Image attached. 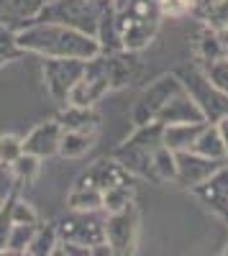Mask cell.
Segmentation results:
<instances>
[{"instance_id":"6da1fadb","label":"cell","mask_w":228,"mask_h":256,"mask_svg":"<svg viewBox=\"0 0 228 256\" xmlns=\"http://www.w3.org/2000/svg\"><path fill=\"white\" fill-rule=\"evenodd\" d=\"M18 49L24 54H36L41 59L46 56H70V59H92L100 54L98 38L52 20H31L16 31Z\"/></svg>"},{"instance_id":"7a4b0ae2","label":"cell","mask_w":228,"mask_h":256,"mask_svg":"<svg viewBox=\"0 0 228 256\" xmlns=\"http://www.w3.org/2000/svg\"><path fill=\"white\" fill-rule=\"evenodd\" d=\"M116 24L120 44L128 52L146 49L162 24V10L156 0H126V6L116 8Z\"/></svg>"},{"instance_id":"3957f363","label":"cell","mask_w":228,"mask_h":256,"mask_svg":"<svg viewBox=\"0 0 228 256\" xmlns=\"http://www.w3.org/2000/svg\"><path fill=\"white\" fill-rule=\"evenodd\" d=\"M162 123L152 120L146 126H136L134 134L123 141L116 152H113V159H118L128 172L138 180H152L154 182V152L162 146Z\"/></svg>"},{"instance_id":"277c9868","label":"cell","mask_w":228,"mask_h":256,"mask_svg":"<svg viewBox=\"0 0 228 256\" xmlns=\"http://www.w3.org/2000/svg\"><path fill=\"white\" fill-rule=\"evenodd\" d=\"M182 82L184 92L192 98V102L200 108L205 123H216L218 118L228 116V95L220 92L216 84L205 77L200 64H184L174 72Z\"/></svg>"},{"instance_id":"5b68a950","label":"cell","mask_w":228,"mask_h":256,"mask_svg":"<svg viewBox=\"0 0 228 256\" xmlns=\"http://www.w3.org/2000/svg\"><path fill=\"white\" fill-rule=\"evenodd\" d=\"M102 8L108 6H98L92 0H46L34 20H52V24H62L95 36Z\"/></svg>"},{"instance_id":"8992f818","label":"cell","mask_w":228,"mask_h":256,"mask_svg":"<svg viewBox=\"0 0 228 256\" xmlns=\"http://www.w3.org/2000/svg\"><path fill=\"white\" fill-rule=\"evenodd\" d=\"M108 92H113V88H110L106 54H98V56L85 62V72H82V77L72 84V90L67 95V102L80 105V108H95Z\"/></svg>"},{"instance_id":"52a82bcc","label":"cell","mask_w":228,"mask_h":256,"mask_svg":"<svg viewBox=\"0 0 228 256\" xmlns=\"http://www.w3.org/2000/svg\"><path fill=\"white\" fill-rule=\"evenodd\" d=\"M56 233H59V241L82 244L92 254L95 246L106 244V212L102 210H92V212L70 210V216L56 220Z\"/></svg>"},{"instance_id":"ba28073f","label":"cell","mask_w":228,"mask_h":256,"mask_svg":"<svg viewBox=\"0 0 228 256\" xmlns=\"http://www.w3.org/2000/svg\"><path fill=\"white\" fill-rule=\"evenodd\" d=\"M138 228H141V216H138L136 202L120 208L116 212H108L106 216V244L110 246L113 256L136 254Z\"/></svg>"},{"instance_id":"9c48e42d","label":"cell","mask_w":228,"mask_h":256,"mask_svg":"<svg viewBox=\"0 0 228 256\" xmlns=\"http://www.w3.org/2000/svg\"><path fill=\"white\" fill-rule=\"evenodd\" d=\"M182 88V82L174 72L159 74L154 82H149V88H144V92L138 95L134 110H131V123L136 126H146L152 120H156V113L167 105V100Z\"/></svg>"},{"instance_id":"30bf717a","label":"cell","mask_w":228,"mask_h":256,"mask_svg":"<svg viewBox=\"0 0 228 256\" xmlns=\"http://www.w3.org/2000/svg\"><path fill=\"white\" fill-rule=\"evenodd\" d=\"M85 72V59H70V56H46L41 64V77H44L46 92L54 102L64 105L72 84Z\"/></svg>"},{"instance_id":"8fae6325","label":"cell","mask_w":228,"mask_h":256,"mask_svg":"<svg viewBox=\"0 0 228 256\" xmlns=\"http://www.w3.org/2000/svg\"><path fill=\"white\" fill-rule=\"evenodd\" d=\"M128 182H136V177L123 166L118 159H100L95 162L85 174H80V180L74 182L77 187H95V190H108V187H116V184H128Z\"/></svg>"},{"instance_id":"7c38bea8","label":"cell","mask_w":228,"mask_h":256,"mask_svg":"<svg viewBox=\"0 0 228 256\" xmlns=\"http://www.w3.org/2000/svg\"><path fill=\"white\" fill-rule=\"evenodd\" d=\"M192 192H195V198L205 208H210L218 218L228 220V166L220 164L208 180L195 184Z\"/></svg>"},{"instance_id":"4fadbf2b","label":"cell","mask_w":228,"mask_h":256,"mask_svg":"<svg viewBox=\"0 0 228 256\" xmlns=\"http://www.w3.org/2000/svg\"><path fill=\"white\" fill-rule=\"evenodd\" d=\"M174 159H177V180L182 187H195L200 184L202 180H208L216 169L223 164L218 159H208L202 154H195V152H174Z\"/></svg>"},{"instance_id":"5bb4252c","label":"cell","mask_w":228,"mask_h":256,"mask_svg":"<svg viewBox=\"0 0 228 256\" xmlns=\"http://www.w3.org/2000/svg\"><path fill=\"white\" fill-rule=\"evenodd\" d=\"M59 138H62V126L56 118L52 120H44L34 126L31 131L24 136V152L38 156V159H49V156H56L59 152Z\"/></svg>"},{"instance_id":"9a60e30c","label":"cell","mask_w":228,"mask_h":256,"mask_svg":"<svg viewBox=\"0 0 228 256\" xmlns=\"http://www.w3.org/2000/svg\"><path fill=\"white\" fill-rule=\"evenodd\" d=\"M106 64H108V74H110V88H113V90L128 88V84L136 82V77L141 74L138 52L120 49V52L106 54Z\"/></svg>"},{"instance_id":"2e32d148","label":"cell","mask_w":228,"mask_h":256,"mask_svg":"<svg viewBox=\"0 0 228 256\" xmlns=\"http://www.w3.org/2000/svg\"><path fill=\"white\" fill-rule=\"evenodd\" d=\"M200 120H205V118H202L200 108L192 102V98L184 92V88H180L167 100V105L156 113V123H162V126H170V123H200Z\"/></svg>"},{"instance_id":"e0dca14e","label":"cell","mask_w":228,"mask_h":256,"mask_svg":"<svg viewBox=\"0 0 228 256\" xmlns=\"http://www.w3.org/2000/svg\"><path fill=\"white\" fill-rule=\"evenodd\" d=\"M190 44H192V54H195V64H208L223 56V34L213 31L210 26H205L202 20H198V26L190 36Z\"/></svg>"},{"instance_id":"ac0fdd59","label":"cell","mask_w":228,"mask_h":256,"mask_svg":"<svg viewBox=\"0 0 228 256\" xmlns=\"http://www.w3.org/2000/svg\"><path fill=\"white\" fill-rule=\"evenodd\" d=\"M46 0H0V24H8L16 31L31 24Z\"/></svg>"},{"instance_id":"d6986e66","label":"cell","mask_w":228,"mask_h":256,"mask_svg":"<svg viewBox=\"0 0 228 256\" xmlns=\"http://www.w3.org/2000/svg\"><path fill=\"white\" fill-rule=\"evenodd\" d=\"M64 131H98L100 126V113L95 108H80V105L64 102L54 116Z\"/></svg>"},{"instance_id":"ffe728a7","label":"cell","mask_w":228,"mask_h":256,"mask_svg":"<svg viewBox=\"0 0 228 256\" xmlns=\"http://www.w3.org/2000/svg\"><path fill=\"white\" fill-rule=\"evenodd\" d=\"M205 128V120L200 123H170L162 128V144L172 152H190L195 138Z\"/></svg>"},{"instance_id":"44dd1931","label":"cell","mask_w":228,"mask_h":256,"mask_svg":"<svg viewBox=\"0 0 228 256\" xmlns=\"http://www.w3.org/2000/svg\"><path fill=\"white\" fill-rule=\"evenodd\" d=\"M95 38L100 44V54H113L120 52V34H118V24H116V6L102 8L100 18H98V28H95Z\"/></svg>"},{"instance_id":"7402d4cb","label":"cell","mask_w":228,"mask_h":256,"mask_svg":"<svg viewBox=\"0 0 228 256\" xmlns=\"http://www.w3.org/2000/svg\"><path fill=\"white\" fill-rule=\"evenodd\" d=\"M95 138H98V131H64V128H62L56 154L64 156V159H80L95 146Z\"/></svg>"},{"instance_id":"603a6c76","label":"cell","mask_w":228,"mask_h":256,"mask_svg":"<svg viewBox=\"0 0 228 256\" xmlns=\"http://www.w3.org/2000/svg\"><path fill=\"white\" fill-rule=\"evenodd\" d=\"M59 244V233H56V220H38L34 236L26 246L28 256H54V248Z\"/></svg>"},{"instance_id":"cb8c5ba5","label":"cell","mask_w":228,"mask_h":256,"mask_svg":"<svg viewBox=\"0 0 228 256\" xmlns=\"http://www.w3.org/2000/svg\"><path fill=\"white\" fill-rule=\"evenodd\" d=\"M190 152L202 154V156H208V159H218V162L228 159V156H226V146H223V141H220V134H218L216 123H205V128L200 131V136L195 138V144H192Z\"/></svg>"},{"instance_id":"d4e9b609","label":"cell","mask_w":228,"mask_h":256,"mask_svg":"<svg viewBox=\"0 0 228 256\" xmlns=\"http://www.w3.org/2000/svg\"><path fill=\"white\" fill-rule=\"evenodd\" d=\"M10 177H13V184H18V187H28V184H34L36 182V177H38V172H41V159L38 156H34V154H28V152H24L13 164H10Z\"/></svg>"},{"instance_id":"484cf974","label":"cell","mask_w":228,"mask_h":256,"mask_svg":"<svg viewBox=\"0 0 228 256\" xmlns=\"http://www.w3.org/2000/svg\"><path fill=\"white\" fill-rule=\"evenodd\" d=\"M67 208L70 210H80V212H92V210H102V192L95 187H72L67 195Z\"/></svg>"},{"instance_id":"4316f807","label":"cell","mask_w":228,"mask_h":256,"mask_svg":"<svg viewBox=\"0 0 228 256\" xmlns=\"http://www.w3.org/2000/svg\"><path fill=\"white\" fill-rule=\"evenodd\" d=\"M154 182L162 184V182H174L177 180V159H174V152L167 146H159L156 152H154Z\"/></svg>"},{"instance_id":"83f0119b","label":"cell","mask_w":228,"mask_h":256,"mask_svg":"<svg viewBox=\"0 0 228 256\" xmlns=\"http://www.w3.org/2000/svg\"><path fill=\"white\" fill-rule=\"evenodd\" d=\"M134 198H136L134 182H128V184H116V187L102 190V212L108 216V212H116V210H120V208H126V205L136 202Z\"/></svg>"},{"instance_id":"f1b7e54d","label":"cell","mask_w":228,"mask_h":256,"mask_svg":"<svg viewBox=\"0 0 228 256\" xmlns=\"http://www.w3.org/2000/svg\"><path fill=\"white\" fill-rule=\"evenodd\" d=\"M38 223H13L10 233H8V244H6V254H26V246L34 236Z\"/></svg>"},{"instance_id":"f546056e","label":"cell","mask_w":228,"mask_h":256,"mask_svg":"<svg viewBox=\"0 0 228 256\" xmlns=\"http://www.w3.org/2000/svg\"><path fill=\"white\" fill-rule=\"evenodd\" d=\"M20 192L18 184H13L8 190V195L0 200V254H6V244H8V233H10V226H13V216H10V210H13V200L16 195Z\"/></svg>"},{"instance_id":"4dcf8cb0","label":"cell","mask_w":228,"mask_h":256,"mask_svg":"<svg viewBox=\"0 0 228 256\" xmlns=\"http://www.w3.org/2000/svg\"><path fill=\"white\" fill-rule=\"evenodd\" d=\"M24 154V138L16 134H3L0 136V169L8 172L10 164Z\"/></svg>"},{"instance_id":"1f68e13d","label":"cell","mask_w":228,"mask_h":256,"mask_svg":"<svg viewBox=\"0 0 228 256\" xmlns=\"http://www.w3.org/2000/svg\"><path fill=\"white\" fill-rule=\"evenodd\" d=\"M202 24L210 26L218 34H223L228 28V0H213L210 8L202 16Z\"/></svg>"},{"instance_id":"d6a6232c","label":"cell","mask_w":228,"mask_h":256,"mask_svg":"<svg viewBox=\"0 0 228 256\" xmlns=\"http://www.w3.org/2000/svg\"><path fill=\"white\" fill-rule=\"evenodd\" d=\"M202 72H205V77H208L220 92L228 95V59H226V56H220V59H216V62H208V64H202Z\"/></svg>"},{"instance_id":"836d02e7","label":"cell","mask_w":228,"mask_h":256,"mask_svg":"<svg viewBox=\"0 0 228 256\" xmlns=\"http://www.w3.org/2000/svg\"><path fill=\"white\" fill-rule=\"evenodd\" d=\"M24 52L18 49V41H16V28L8 24H0V56L6 62H13L16 56H20Z\"/></svg>"},{"instance_id":"e575fe53","label":"cell","mask_w":228,"mask_h":256,"mask_svg":"<svg viewBox=\"0 0 228 256\" xmlns=\"http://www.w3.org/2000/svg\"><path fill=\"white\" fill-rule=\"evenodd\" d=\"M159 3V10H162V18H182L184 13H190L188 6L182 3V0H156Z\"/></svg>"},{"instance_id":"d590c367","label":"cell","mask_w":228,"mask_h":256,"mask_svg":"<svg viewBox=\"0 0 228 256\" xmlns=\"http://www.w3.org/2000/svg\"><path fill=\"white\" fill-rule=\"evenodd\" d=\"M216 128H218V134H220V141H223V146H226V156H228V116L218 118V120H216Z\"/></svg>"},{"instance_id":"8d00e7d4","label":"cell","mask_w":228,"mask_h":256,"mask_svg":"<svg viewBox=\"0 0 228 256\" xmlns=\"http://www.w3.org/2000/svg\"><path fill=\"white\" fill-rule=\"evenodd\" d=\"M223 56L228 59V36L226 34H223Z\"/></svg>"},{"instance_id":"74e56055","label":"cell","mask_w":228,"mask_h":256,"mask_svg":"<svg viewBox=\"0 0 228 256\" xmlns=\"http://www.w3.org/2000/svg\"><path fill=\"white\" fill-rule=\"evenodd\" d=\"M92 3H98V6H113V0H92Z\"/></svg>"},{"instance_id":"f35d334b","label":"cell","mask_w":228,"mask_h":256,"mask_svg":"<svg viewBox=\"0 0 228 256\" xmlns=\"http://www.w3.org/2000/svg\"><path fill=\"white\" fill-rule=\"evenodd\" d=\"M113 6H116V8H120V6H126V0H113Z\"/></svg>"},{"instance_id":"ab89813d","label":"cell","mask_w":228,"mask_h":256,"mask_svg":"<svg viewBox=\"0 0 228 256\" xmlns=\"http://www.w3.org/2000/svg\"><path fill=\"white\" fill-rule=\"evenodd\" d=\"M182 3L188 6V10H190V8H192V3H195V0H182Z\"/></svg>"},{"instance_id":"60d3db41","label":"cell","mask_w":228,"mask_h":256,"mask_svg":"<svg viewBox=\"0 0 228 256\" xmlns=\"http://www.w3.org/2000/svg\"><path fill=\"white\" fill-rule=\"evenodd\" d=\"M3 64H8V62H6V59H3V56H0V67H3Z\"/></svg>"},{"instance_id":"b9f144b4","label":"cell","mask_w":228,"mask_h":256,"mask_svg":"<svg viewBox=\"0 0 228 256\" xmlns=\"http://www.w3.org/2000/svg\"><path fill=\"white\" fill-rule=\"evenodd\" d=\"M223 34H226V36H228V28H226V31H223Z\"/></svg>"},{"instance_id":"7bdbcfd3","label":"cell","mask_w":228,"mask_h":256,"mask_svg":"<svg viewBox=\"0 0 228 256\" xmlns=\"http://www.w3.org/2000/svg\"><path fill=\"white\" fill-rule=\"evenodd\" d=\"M226 254H228V248H226Z\"/></svg>"}]
</instances>
